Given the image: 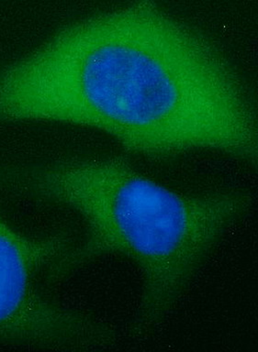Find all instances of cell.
I'll return each mask as SVG.
<instances>
[{
	"instance_id": "obj_1",
	"label": "cell",
	"mask_w": 258,
	"mask_h": 352,
	"mask_svg": "<svg viewBox=\"0 0 258 352\" xmlns=\"http://www.w3.org/2000/svg\"><path fill=\"white\" fill-rule=\"evenodd\" d=\"M73 124L131 153L257 162V109L213 41L152 1L73 22L0 67V122Z\"/></svg>"
},
{
	"instance_id": "obj_3",
	"label": "cell",
	"mask_w": 258,
	"mask_h": 352,
	"mask_svg": "<svg viewBox=\"0 0 258 352\" xmlns=\"http://www.w3.org/2000/svg\"><path fill=\"white\" fill-rule=\"evenodd\" d=\"M73 243L67 231L30 236L0 216V344L81 351L116 341L114 327L53 301L41 290L40 275Z\"/></svg>"
},
{
	"instance_id": "obj_2",
	"label": "cell",
	"mask_w": 258,
	"mask_h": 352,
	"mask_svg": "<svg viewBox=\"0 0 258 352\" xmlns=\"http://www.w3.org/2000/svg\"><path fill=\"white\" fill-rule=\"evenodd\" d=\"M0 188L67 206L83 219L81 241L48 270L50 282L106 256L133 263L142 280L138 335L163 323L222 236L252 206L243 192L184 194L119 156L0 166Z\"/></svg>"
}]
</instances>
